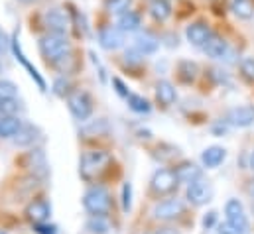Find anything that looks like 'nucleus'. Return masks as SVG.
I'll use <instances>...</instances> for the list:
<instances>
[{
    "label": "nucleus",
    "mask_w": 254,
    "mask_h": 234,
    "mask_svg": "<svg viewBox=\"0 0 254 234\" xmlns=\"http://www.w3.org/2000/svg\"><path fill=\"white\" fill-rule=\"evenodd\" d=\"M178 73H180V79L184 83H193L197 79V73H199V67L197 63L193 61H182L180 67H178Z\"/></svg>",
    "instance_id": "25"
},
{
    "label": "nucleus",
    "mask_w": 254,
    "mask_h": 234,
    "mask_svg": "<svg viewBox=\"0 0 254 234\" xmlns=\"http://www.w3.org/2000/svg\"><path fill=\"white\" fill-rule=\"evenodd\" d=\"M109 221L105 219V215H91V219L87 221V231L95 234H107L109 233Z\"/></svg>",
    "instance_id": "26"
},
{
    "label": "nucleus",
    "mask_w": 254,
    "mask_h": 234,
    "mask_svg": "<svg viewBox=\"0 0 254 234\" xmlns=\"http://www.w3.org/2000/svg\"><path fill=\"white\" fill-rule=\"evenodd\" d=\"M158 46H160V42H158L152 34H148V32L140 34V36L134 40V50H136L140 56H152V54H156V52H158Z\"/></svg>",
    "instance_id": "16"
},
{
    "label": "nucleus",
    "mask_w": 254,
    "mask_h": 234,
    "mask_svg": "<svg viewBox=\"0 0 254 234\" xmlns=\"http://www.w3.org/2000/svg\"><path fill=\"white\" fill-rule=\"evenodd\" d=\"M10 46H12V40H8V38L4 36V32H0V54L8 52Z\"/></svg>",
    "instance_id": "35"
},
{
    "label": "nucleus",
    "mask_w": 254,
    "mask_h": 234,
    "mask_svg": "<svg viewBox=\"0 0 254 234\" xmlns=\"http://www.w3.org/2000/svg\"><path fill=\"white\" fill-rule=\"evenodd\" d=\"M12 52H14V56H16V59L26 67V71L30 73V77L36 81V85L40 87V91H48V87H46V81H44V77L38 73V69L26 59V56H24V52H22V48H20V44H18V40L16 38H12Z\"/></svg>",
    "instance_id": "13"
},
{
    "label": "nucleus",
    "mask_w": 254,
    "mask_h": 234,
    "mask_svg": "<svg viewBox=\"0 0 254 234\" xmlns=\"http://www.w3.org/2000/svg\"><path fill=\"white\" fill-rule=\"evenodd\" d=\"M186 36H188V42H190L191 46H195V48H203L205 42L213 36V32H211V28H209L207 22L197 20V22H191L190 26H188Z\"/></svg>",
    "instance_id": "9"
},
{
    "label": "nucleus",
    "mask_w": 254,
    "mask_h": 234,
    "mask_svg": "<svg viewBox=\"0 0 254 234\" xmlns=\"http://www.w3.org/2000/svg\"><path fill=\"white\" fill-rule=\"evenodd\" d=\"M227 122L231 126L237 128H247L254 122V105H245V107H237L233 111H229Z\"/></svg>",
    "instance_id": "12"
},
{
    "label": "nucleus",
    "mask_w": 254,
    "mask_h": 234,
    "mask_svg": "<svg viewBox=\"0 0 254 234\" xmlns=\"http://www.w3.org/2000/svg\"><path fill=\"white\" fill-rule=\"evenodd\" d=\"M203 52H205L211 59H223V58H227V54H229V44H227L225 38L213 34V36L205 42Z\"/></svg>",
    "instance_id": "14"
},
{
    "label": "nucleus",
    "mask_w": 254,
    "mask_h": 234,
    "mask_svg": "<svg viewBox=\"0 0 254 234\" xmlns=\"http://www.w3.org/2000/svg\"><path fill=\"white\" fill-rule=\"evenodd\" d=\"M130 207H132V185L125 183L123 185V209H125V213L130 211Z\"/></svg>",
    "instance_id": "32"
},
{
    "label": "nucleus",
    "mask_w": 254,
    "mask_h": 234,
    "mask_svg": "<svg viewBox=\"0 0 254 234\" xmlns=\"http://www.w3.org/2000/svg\"><path fill=\"white\" fill-rule=\"evenodd\" d=\"M156 97H158V101H160L164 107H172V105L178 101L176 87H174L170 81H158V85H156Z\"/></svg>",
    "instance_id": "17"
},
{
    "label": "nucleus",
    "mask_w": 254,
    "mask_h": 234,
    "mask_svg": "<svg viewBox=\"0 0 254 234\" xmlns=\"http://www.w3.org/2000/svg\"><path fill=\"white\" fill-rule=\"evenodd\" d=\"M18 2H24V4H32V2H36V0H18Z\"/></svg>",
    "instance_id": "40"
},
{
    "label": "nucleus",
    "mask_w": 254,
    "mask_h": 234,
    "mask_svg": "<svg viewBox=\"0 0 254 234\" xmlns=\"http://www.w3.org/2000/svg\"><path fill=\"white\" fill-rule=\"evenodd\" d=\"M231 10L237 18L251 20V18H254V0H233Z\"/></svg>",
    "instance_id": "22"
},
{
    "label": "nucleus",
    "mask_w": 254,
    "mask_h": 234,
    "mask_svg": "<svg viewBox=\"0 0 254 234\" xmlns=\"http://www.w3.org/2000/svg\"><path fill=\"white\" fill-rule=\"evenodd\" d=\"M99 42L105 50L113 52V50H119L125 46V32L121 28H113V26H107L101 30L99 34Z\"/></svg>",
    "instance_id": "11"
},
{
    "label": "nucleus",
    "mask_w": 254,
    "mask_h": 234,
    "mask_svg": "<svg viewBox=\"0 0 254 234\" xmlns=\"http://www.w3.org/2000/svg\"><path fill=\"white\" fill-rule=\"evenodd\" d=\"M178 183H180V179L176 176V172L158 170L150 181V187H152V193H156V195H168L178 187Z\"/></svg>",
    "instance_id": "6"
},
{
    "label": "nucleus",
    "mask_w": 254,
    "mask_h": 234,
    "mask_svg": "<svg viewBox=\"0 0 254 234\" xmlns=\"http://www.w3.org/2000/svg\"><path fill=\"white\" fill-rule=\"evenodd\" d=\"M119 28H121L125 34H127V32H136V30L140 28V14H136V12H132V10L121 14V18H119Z\"/></svg>",
    "instance_id": "24"
},
{
    "label": "nucleus",
    "mask_w": 254,
    "mask_h": 234,
    "mask_svg": "<svg viewBox=\"0 0 254 234\" xmlns=\"http://www.w3.org/2000/svg\"><path fill=\"white\" fill-rule=\"evenodd\" d=\"M16 146H32L38 140V130L30 124H22V128L18 130V134L12 138Z\"/></svg>",
    "instance_id": "21"
},
{
    "label": "nucleus",
    "mask_w": 254,
    "mask_h": 234,
    "mask_svg": "<svg viewBox=\"0 0 254 234\" xmlns=\"http://www.w3.org/2000/svg\"><path fill=\"white\" fill-rule=\"evenodd\" d=\"M225 158H227V150H225V148H221V146H211V148H207V150L203 152L201 162H203L205 168H219V166L225 162Z\"/></svg>",
    "instance_id": "18"
},
{
    "label": "nucleus",
    "mask_w": 254,
    "mask_h": 234,
    "mask_svg": "<svg viewBox=\"0 0 254 234\" xmlns=\"http://www.w3.org/2000/svg\"><path fill=\"white\" fill-rule=\"evenodd\" d=\"M83 207L91 215H107L111 211V195L105 187L93 185L83 195Z\"/></svg>",
    "instance_id": "3"
},
{
    "label": "nucleus",
    "mask_w": 254,
    "mask_h": 234,
    "mask_svg": "<svg viewBox=\"0 0 254 234\" xmlns=\"http://www.w3.org/2000/svg\"><path fill=\"white\" fill-rule=\"evenodd\" d=\"M241 73L254 83V58H245L241 63Z\"/></svg>",
    "instance_id": "31"
},
{
    "label": "nucleus",
    "mask_w": 254,
    "mask_h": 234,
    "mask_svg": "<svg viewBox=\"0 0 254 234\" xmlns=\"http://www.w3.org/2000/svg\"><path fill=\"white\" fill-rule=\"evenodd\" d=\"M44 24L50 32H58V34H67L69 32V18L62 8H50L44 14Z\"/></svg>",
    "instance_id": "8"
},
{
    "label": "nucleus",
    "mask_w": 254,
    "mask_h": 234,
    "mask_svg": "<svg viewBox=\"0 0 254 234\" xmlns=\"http://www.w3.org/2000/svg\"><path fill=\"white\" fill-rule=\"evenodd\" d=\"M34 227H36L38 234H56V227H48L46 223H40V225H34Z\"/></svg>",
    "instance_id": "34"
},
{
    "label": "nucleus",
    "mask_w": 254,
    "mask_h": 234,
    "mask_svg": "<svg viewBox=\"0 0 254 234\" xmlns=\"http://www.w3.org/2000/svg\"><path fill=\"white\" fill-rule=\"evenodd\" d=\"M50 215H52V209H50V205H48L44 199H38V201L30 203L28 209H26V217H28V221H32L34 225L46 223V221L50 219Z\"/></svg>",
    "instance_id": "15"
},
{
    "label": "nucleus",
    "mask_w": 254,
    "mask_h": 234,
    "mask_svg": "<svg viewBox=\"0 0 254 234\" xmlns=\"http://www.w3.org/2000/svg\"><path fill=\"white\" fill-rule=\"evenodd\" d=\"M156 234H178V233H176L174 229H160Z\"/></svg>",
    "instance_id": "39"
},
{
    "label": "nucleus",
    "mask_w": 254,
    "mask_h": 234,
    "mask_svg": "<svg viewBox=\"0 0 254 234\" xmlns=\"http://www.w3.org/2000/svg\"><path fill=\"white\" fill-rule=\"evenodd\" d=\"M184 209H186L184 201L174 197V199H166V201L158 203L152 211V217L156 221H174L184 213Z\"/></svg>",
    "instance_id": "7"
},
{
    "label": "nucleus",
    "mask_w": 254,
    "mask_h": 234,
    "mask_svg": "<svg viewBox=\"0 0 254 234\" xmlns=\"http://www.w3.org/2000/svg\"><path fill=\"white\" fill-rule=\"evenodd\" d=\"M213 223H215V213H209V217L203 219V225H205V229H209V227H213Z\"/></svg>",
    "instance_id": "38"
},
{
    "label": "nucleus",
    "mask_w": 254,
    "mask_h": 234,
    "mask_svg": "<svg viewBox=\"0 0 254 234\" xmlns=\"http://www.w3.org/2000/svg\"><path fill=\"white\" fill-rule=\"evenodd\" d=\"M225 215H227V223L235 229L237 234L249 233V217L245 213V207L239 199H229L225 205Z\"/></svg>",
    "instance_id": "4"
},
{
    "label": "nucleus",
    "mask_w": 254,
    "mask_h": 234,
    "mask_svg": "<svg viewBox=\"0 0 254 234\" xmlns=\"http://www.w3.org/2000/svg\"><path fill=\"white\" fill-rule=\"evenodd\" d=\"M251 168L254 170V152H253V156H251Z\"/></svg>",
    "instance_id": "41"
},
{
    "label": "nucleus",
    "mask_w": 254,
    "mask_h": 234,
    "mask_svg": "<svg viewBox=\"0 0 254 234\" xmlns=\"http://www.w3.org/2000/svg\"><path fill=\"white\" fill-rule=\"evenodd\" d=\"M219 234H237V233H235V229L227 223V225H221V227H219Z\"/></svg>",
    "instance_id": "37"
},
{
    "label": "nucleus",
    "mask_w": 254,
    "mask_h": 234,
    "mask_svg": "<svg viewBox=\"0 0 254 234\" xmlns=\"http://www.w3.org/2000/svg\"><path fill=\"white\" fill-rule=\"evenodd\" d=\"M176 176L180 181H184V183H191V181H195V179H199L201 177V170L195 166V164H182L180 168H176Z\"/></svg>",
    "instance_id": "23"
},
{
    "label": "nucleus",
    "mask_w": 254,
    "mask_h": 234,
    "mask_svg": "<svg viewBox=\"0 0 254 234\" xmlns=\"http://www.w3.org/2000/svg\"><path fill=\"white\" fill-rule=\"evenodd\" d=\"M18 111H22V105L16 99L0 101V117H16Z\"/></svg>",
    "instance_id": "29"
},
{
    "label": "nucleus",
    "mask_w": 254,
    "mask_h": 234,
    "mask_svg": "<svg viewBox=\"0 0 254 234\" xmlns=\"http://www.w3.org/2000/svg\"><path fill=\"white\" fill-rule=\"evenodd\" d=\"M253 211H254V203H253Z\"/></svg>",
    "instance_id": "43"
},
{
    "label": "nucleus",
    "mask_w": 254,
    "mask_h": 234,
    "mask_svg": "<svg viewBox=\"0 0 254 234\" xmlns=\"http://www.w3.org/2000/svg\"><path fill=\"white\" fill-rule=\"evenodd\" d=\"M130 6H132V0H107L105 2V10L109 14H117V16L128 12Z\"/></svg>",
    "instance_id": "28"
},
{
    "label": "nucleus",
    "mask_w": 254,
    "mask_h": 234,
    "mask_svg": "<svg viewBox=\"0 0 254 234\" xmlns=\"http://www.w3.org/2000/svg\"><path fill=\"white\" fill-rule=\"evenodd\" d=\"M40 52L50 63L58 65L62 59H65L71 54V44H69L67 34L48 32L46 36L40 38Z\"/></svg>",
    "instance_id": "1"
},
{
    "label": "nucleus",
    "mask_w": 254,
    "mask_h": 234,
    "mask_svg": "<svg viewBox=\"0 0 254 234\" xmlns=\"http://www.w3.org/2000/svg\"><path fill=\"white\" fill-rule=\"evenodd\" d=\"M111 164V156L103 150H93V152H85L81 156V164H79V170H81V176L85 179H95L97 176H101L107 166Z\"/></svg>",
    "instance_id": "2"
},
{
    "label": "nucleus",
    "mask_w": 254,
    "mask_h": 234,
    "mask_svg": "<svg viewBox=\"0 0 254 234\" xmlns=\"http://www.w3.org/2000/svg\"><path fill=\"white\" fill-rule=\"evenodd\" d=\"M113 85L117 87V93H119L121 97H125V99H127L128 95H130V93L127 91V87H125V83H123V81H121L119 77H115V79H113Z\"/></svg>",
    "instance_id": "33"
},
{
    "label": "nucleus",
    "mask_w": 254,
    "mask_h": 234,
    "mask_svg": "<svg viewBox=\"0 0 254 234\" xmlns=\"http://www.w3.org/2000/svg\"><path fill=\"white\" fill-rule=\"evenodd\" d=\"M67 107L71 111V115L77 118V120H87V118L93 115V101L87 93L83 91H77V93H71L67 97Z\"/></svg>",
    "instance_id": "5"
},
{
    "label": "nucleus",
    "mask_w": 254,
    "mask_h": 234,
    "mask_svg": "<svg viewBox=\"0 0 254 234\" xmlns=\"http://www.w3.org/2000/svg\"><path fill=\"white\" fill-rule=\"evenodd\" d=\"M245 191H247V195H249V197H251V199L254 201V177L247 181V185H245Z\"/></svg>",
    "instance_id": "36"
},
{
    "label": "nucleus",
    "mask_w": 254,
    "mask_h": 234,
    "mask_svg": "<svg viewBox=\"0 0 254 234\" xmlns=\"http://www.w3.org/2000/svg\"><path fill=\"white\" fill-rule=\"evenodd\" d=\"M128 101V107L134 111V113H150V103L144 99V97H140V95H134V93H130L127 97Z\"/></svg>",
    "instance_id": "27"
},
{
    "label": "nucleus",
    "mask_w": 254,
    "mask_h": 234,
    "mask_svg": "<svg viewBox=\"0 0 254 234\" xmlns=\"http://www.w3.org/2000/svg\"><path fill=\"white\" fill-rule=\"evenodd\" d=\"M22 124L18 117H0V138H14Z\"/></svg>",
    "instance_id": "20"
},
{
    "label": "nucleus",
    "mask_w": 254,
    "mask_h": 234,
    "mask_svg": "<svg viewBox=\"0 0 254 234\" xmlns=\"http://www.w3.org/2000/svg\"><path fill=\"white\" fill-rule=\"evenodd\" d=\"M148 10H150V16L156 22H166L172 16V4L168 0H152Z\"/></svg>",
    "instance_id": "19"
},
{
    "label": "nucleus",
    "mask_w": 254,
    "mask_h": 234,
    "mask_svg": "<svg viewBox=\"0 0 254 234\" xmlns=\"http://www.w3.org/2000/svg\"><path fill=\"white\" fill-rule=\"evenodd\" d=\"M188 201L193 205H205L207 201H211V185L205 179H195L188 185Z\"/></svg>",
    "instance_id": "10"
},
{
    "label": "nucleus",
    "mask_w": 254,
    "mask_h": 234,
    "mask_svg": "<svg viewBox=\"0 0 254 234\" xmlns=\"http://www.w3.org/2000/svg\"><path fill=\"white\" fill-rule=\"evenodd\" d=\"M0 234H8V233H6V231H2V229H0Z\"/></svg>",
    "instance_id": "42"
},
{
    "label": "nucleus",
    "mask_w": 254,
    "mask_h": 234,
    "mask_svg": "<svg viewBox=\"0 0 254 234\" xmlns=\"http://www.w3.org/2000/svg\"><path fill=\"white\" fill-rule=\"evenodd\" d=\"M18 95V87L12 81L2 79L0 81V101H8V99H16Z\"/></svg>",
    "instance_id": "30"
}]
</instances>
